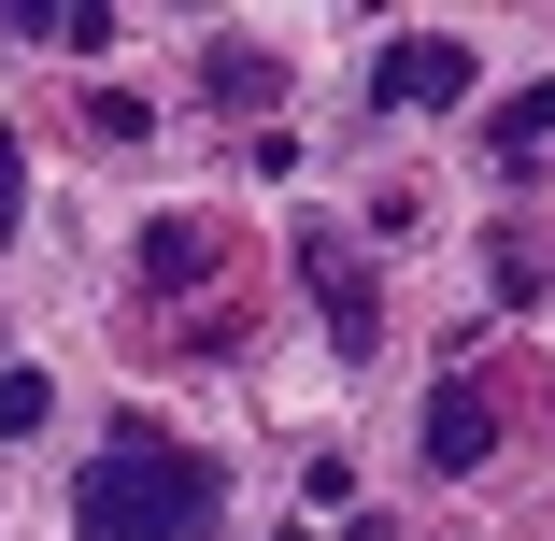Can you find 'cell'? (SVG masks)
<instances>
[{
  "label": "cell",
  "instance_id": "obj_1",
  "mask_svg": "<svg viewBox=\"0 0 555 541\" xmlns=\"http://www.w3.org/2000/svg\"><path fill=\"white\" fill-rule=\"evenodd\" d=\"M214 513H229L214 456L157 442V427H115V442L86 456V485H72V527H86V541H199Z\"/></svg>",
  "mask_w": 555,
  "mask_h": 541
},
{
  "label": "cell",
  "instance_id": "obj_2",
  "mask_svg": "<svg viewBox=\"0 0 555 541\" xmlns=\"http://www.w3.org/2000/svg\"><path fill=\"white\" fill-rule=\"evenodd\" d=\"M371 86H385V115H441V100H470V43L456 29H399Z\"/></svg>",
  "mask_w": 555,
  "mask_h": 541
},
{
  "label": "cell",
  "instance_id": "obj_3",
  "mask_svg": "<svg viewBox=\"0 0 555 541\" xmlns=\"http://www.w3.org/2000/svg\"><path fill=\"white\" fill-rule=\"evenodd\" d=\"M299 271H313V313H327V343H371V271L343 257V229H299Z\"/></svg>",
  "mask_w": 555,
  "mask_h": 541
},
{
  "label": "cell",
  "instance_id": "obj_4",
  "mask_svg": "<svg viewBox=\"0 0 555 541\" xmlns=\"http://www.w3.org/2000/svg\"><path fill=\"white\" fill-rule=\"evenodd\" d=\"M485 442H499V413H485V385H441V399H427V456H441V471H470Z\"/></svg>",
  "mask_w": 555,
  "mask_h": 541
},
{
  "label": "cell",
  "instance_id": "obj_5",
  "mask_svg": "<svg viewBox=\"0 0 555 541\" xmlns=\"http://www.w3.org/2000/svg\"><path fill=\"white\" fill-rule=\"evenodd\" d=\"M485 143H499V171H541V143H555V86H513L499 115H485Z\"/></svg>",
  "mask_w": 555,
  "mask_h": 541
},
{
  "label": "cell",
  "instance_id": "obj_6",
  "mask_svg": "<svg viewBox=\"0 0 555 541\" xmlns=\"http://www.w3.org/2000/svg\"><path fill=\"white\" fill-rule=\"evenodd\" d=\"M199 86H214V100H271V86H285V57H271V43H214V57H199Z\"/></svg>",
  "mask_w": 555,
  "mask_h": 541
},
{
  "label": "cell",
  "instance_id": "obj_7",
  "mask_svg": "<svg viewBox=\"0 0 555 541\" xmlns=\"http://www.w3.org/2000/svg\"><path fill=\"white\" fill-rule=\"evenodd\" d=\"M199 257H214V243H199V229H185V214H157V229H143V271H157V285H185V271H199Z\"/></svg>",
  "mask_w": 555,
  "mask_h": 541
},
{
  "label": "cell",
  "instance_id": "obj_8",
  "mask_svg": "<svg viewBox=\"0 0 555 541\" xmlns=\"http://www.w3.org/2000/svg\"><path fill=\"white\" fill-rule=\"evenodd\" d=\"M43 413H57V385H43V371L15 357V371H0V427H43Z\"/></svg>",
  "mask_w": 555,
  "mask_h": 541
},
{
  "label": "cell",
  "instance_id": "obj_9",
  "mask_svg": "<svg viewBox=\"0 0 555 541\" xmlns=\"http://www.w3.org/2000/svg\"><path fill=\"white\" fill-rule=\"evenodd\" d=\"M15 214H29V157L0 143V243H15Z\"/></svg>",
  "mask_w": 555,
  "mask_h": 541
}]
</instances>
